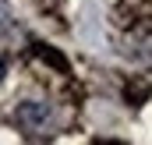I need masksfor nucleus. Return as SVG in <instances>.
<instances>
[{
	"mask_svg": "<svg viewBox=\"0 0 152 145\" xmlns=\"http://www.w3.org/2000/svg\"><path fill=\"white\" fill-rule=\"evenodd\" d=\"M4 74H7V60L0 57V81H4Z\"/></svg>",
	"mask_w": 152,
	"mask_h": 145,
	"instance_id": "obj_2",
	"label": "nucleus"
},
{
	"mask_svg": "<svg viewBox=\"0 0 152 145\" xmlns=\"http://www.w3.org/2000/svg\"><path fill=\"white\" fill-rule=\"evenodd\" d=\"M14 124H18L21 131H28V135H46V131L57 124V113H53L50 103L28 99V103H21V106L14 110Z\"/></svg>",
	"mask_w": 152,
	"mask_h": 145,
	"instance_id": "obj_1",
	"label": "nucleus"
}]
</instances>
